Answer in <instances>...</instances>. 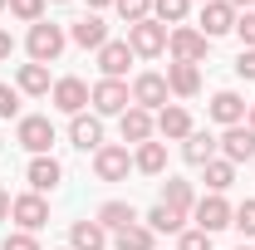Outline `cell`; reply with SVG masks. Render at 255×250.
Segmentation results:
<instances>
[{
  "instance_id": "1",
  "label": "cell",
  "mask_w": 255,
  "mask_h": 250,
  "mask_svg": "<svg viewBox=\"0 0 255 250\" xmlns=\"http://www.w3.org/2000/svg\"><path fill=\"white\" fill-rule=\"evenodd\" d=\"M89 103H94L98 118H123L128 108H132V89H128L123 79H98L94 94H89Z\"/></svg>"
},
{
  "instance_id": "2",
  "label": "cell",
  "mask_w": 255,
  "mask_h": 250,
  "mask_svg": "<svg viewBox=\"0 0 255 250\" xmlns=\"http://www.w3.org/2000/svg\"><path fill=\"white\" fill-rule=\"evenodd\" d=\"M64 44H69V34L59 25H49V20H39L30 25V39H25V49H30V64H54L64 54Z\"/></svg>"
},
{
  "instance_id": "3",
  "label": "cell",
  "mask_w": 255,
  "mask_h": 250,
  "mask_svg": "<svg viewBox=\"0 0 255 250\" xmlns=\"http://www.w3.org/2000/svg\"><path fill=\"white\" fill-rule=\"evenodd\" d=\"M167 25L162 20H137V25H128V49L137 54V59H157L167 54Z\"/></svg>"
},
{
  "instance_id": "4",
  "label": "cell",
  "mask_w": 255,
  "mask_h": 250,
  "mask_svg": "<svg viewBox=\"0 0 255 250\" xmlns=\"http://www.w3.org/2000/svg\"><path fill=\"white\" fill-rule=\"evenodd\" d=\"M15 142L30 157H44L54 147V123H49L44 113H30V118H20V127H15Z\"/></svg>"
},
{
  "instance_id": "5",
  "label": "cell",
  "mask_w": 255,
  "mask_h": 250,
  "mask_svg": "<svg viewBox=\"0 0 255 250\" xmlns=\"http://www.w3.org/2000/svg\"><path fill=\"white\" fill-rule=\"evenodd\" d=\"M167 49H172V64H201L206 49H211V39L201 30H191V25H177L167 34Z\"/></svg>"
},
{
  "instance_id": "6",
  "label": "cell",
  "mask_w": 255,
  "mask_h": 250,
  "mask_svg": "<svg viewBox=\"0 0 255 250\" xmlns=\"http://www.w3.org/2000/svg\"><path fill=\"white\" fill-rule=\"evenodd\" d=\"M191 216H196V231H206V236H216V231H226L231 226V216H236V206L226 201V196H201L196 206H191Z\"/></svg>"
},
{
  "instance_id": "7",
  "label": "cell",
  "mask_w": 255,
  "mask_h": 250,
  "mask_svg": "<svg viewBox=\"0 0 255 250\" xmlns=\"http://www.w3.org/2000/svg\"><path fill=\"white\" fill-rule=\"evenodd\" d=\"M10 221L20 226V231H39V226H49V201L39 196V191H25V196H15L10 201Z\"/></svg>"
},
{
  "instance_id": "8",
  "label": "cell",
  "mask_w": 255,
  "mask_h": 250,
  "mask_svg": "<svg viewBox=\"0 0 255 250\" xmlns=\"http://www.w3.org/2000/svg\"><path fill=\"white\" fill-rule=\"evenodd\" d=\"M128 172H132V157H128V147H118V142H103L94 152V177L98 182H128Z\"/></svg>"
},
{
  "instance_id": "9",
  "label": "cell",
  "mask_w": 255,
  "mask_h": 250,
  "mask_svg": "<svg viewBox=\"0 0 255 250\" xmlns=\"http://www.w3.org/2000/svg\"><path fill=\"white\" fill-rule=\"evenodd\" d=\"M89 94H94V89H89L84 79H74V74H69V79H54V108L69 113V118H79V113L89 108Z\"/></svg>"
},
{
  "instance_id": "10",
  "label": "cell",
  "mask_w": 255,
  "mask_h": 250,
  "mask_svg": "<svg viewBox=\"0 0 255 250\" xmlns=\"http://www.w3.org/2000/svg\"><path fill=\"white\" fill-rule=\"evenodd\" d=\"M221 157L226 162H255V127H246V123H236V127H226L221 132Z\"/></svg>"
},
{
  "instance_id": "11",
  "label": "cell",
  "mask_w": 255,
  "mask_h": 250,
  "mask_svg": "<svg viewBox=\"0 0 255 250\" xmlns=\"http://www.w3.org/2000/svg\"><path fill=\"white\" fill-rule=\"evenodd\" d=\"M132 103H137V108H147V113H152V108H167V74H137V79H132Z\"/></svg>"
},
{
  "instance_id": "12",
  "label": "cell",
  "mask_w": 255,
  "mask_h": 250,
  "mask_svg": "<svg viewBox=\"0 0 255 250\" xmlns=\"http://www.w3.org/2000/svg\"><path fill=\"white\" fill-rule=\"evenodd\" d=\"M25 182H30V191H39V196H44V191H54L64 182V167H59V157H30V167H25Z\"/></svg>"
},
{
  "instance_id": "13",
  "label": "cell",
  "mask_w": 255,
  "mask_h": 250,
  "mask_svg": "<svg viewBox=\"0 0 255 250\" xmlns=\"http://www.w3.org/2000/svg\"><path fill=\"white\" fill-rule=\"evenodd\" d=\"M118 132H123V142H137V147H142V142H152V132H157V118H152L147 108H137V103H132L123 118H118Z\"/></svg>"
},
{
  "instance_id": "14",
  "label": "cell",
  "mask_w": 255,
  "mask_h": 250,
  "mask_svg": "<svg viewBox=\"0 0 255 250\" xmlns=\"http://www.w3.org/2000/svg\"><path fill=\"white\" fill-rule=\"evenodd\" d=\"M69 142H74L79 152H98V147H103V118H98V113H79V118L69 123Z\"/></svg>"
},
{
  "instance_id": "15",
  "label": "cell",
  "mask_w": 255,
  "mask_h": 250,
  "mask_svg": "<svg viewBox=\"0 0 255 250\" xmlns=\"http://www.w3.org/2000/svg\"><path fill=\"white\" fill-rule=\"evenodd\" d=\"M246 113H251V103L236 94V89H221V94H211V118H216L221 127L246 123Z\"/></svg>"
},
{
  "instance_id": "16",
  "label": "cell",
  "mask_w": 255,
  "mask_h": 250,
  "mask_svg": "<svg viewBox=\"0 0 255 250\" xmlns=\"http://www.w3.org/2000/svg\"><path fill=\"white\" fill-rule=\"evenodd\" d=\"M231 30H236V10L226 0H206L201 5V34L216 39V34H231Z\"/></svg>"
},
{
  "instance_id": "17",
  "label": "cell",
  "mask_w": 255,
  "mask_h": 250,
  "mask_svg": "<svg viewBox=\"0 0 255 250\" xmlns=\"http://www.w3.org/2000/svg\"><path fill=\"white\" fill-rule=\"evenodd\" d=\"M132 59H137V54L128 49V39H108V44L98 49V69H103V79H123Z\"/></svg>"
},
{
  "instance_id": "18",
  "label": "cell",
  "mask_w": 255,
  "mask_h": 250,
  "mask_svg": "<svg viewBox=\"0 0 255 250\" xmlns=\"http://www.w3.org/2000/svg\"><path fill=\"white\" fill-rule=\"evenodd\" d=\"M157 132L167 137V142H187L191 137V113L182 108V103H167L157 113Z\"/></svg>"
},
{
  "instance_id": "19",
  "label": "cell",
  "mask_w": 255,
  "mask_h": 250,
  "mask_svg": "<svg viewBox=\"0 0 255 250\" xmlns=\"http://www.w3.org/2000/svg\"><path fill=\"white\" fill-rule=\"evenodd\" d=\"M69 39H74L79 49H103V44H108V25H103L98 15H84V20L69 25Z\"/></svg>"
},
{
  "instance_id": "20",
  "label": "cell",
  "mask_w": 255,
  "mask_h": 250,
  "mask_svg": "<svg viewBox=\"0 0 255 250\" xmlns=\"http://www.w3.org/2000/svg\"><path fill=\"white\" fill-rule=\"evenodd\" d=\"M167 94L196 98L201 94V69H196V64H172V69H167Z\"/></svg>"
},
{
  "instance_id": "21",
  "label": "cell",
  "mask_w": 255,
  "mask_h": 250,
  "mask_svg": "<svg viewBox=\"0 0 255 250\" xmlns=\"http://www.w3.org/2000/svg\"><path fill=\"white\" fill-rule=\"evenodd\" d=\"M69 250H108V231L98 221H74L69 226Z\"/></svg>"
},
{
  "instance_id": "22",
  "label": "cell",
  "mask_w": 255,
  "mask_h": 250,
  "mask_svg": "<svg viewBox=\"0 0 255 250\" xmlns=\"http://www.w3.org/2000/svg\"><path fill=\"white\" fill-rule=\"evenodd\" d=\"M15 89H20V94H30V98L54 94V84H49V69H44V64H20V74H15Z\"/></svg>"
},
{
  "instance_id": "23",
  "label": "cell",
  "mask_w": 255,
  "mask_h": 250,
  "mask_svg": "<svg viewBox=\"0 0 255 250\" xmlns=\"http://www.w3.org/2000/svg\"><path fill=\"white\" fill-rule=\"evenodd\" d=\"M216 152H221V142H216L211 132H196V127H191V137L182 142V157H187L191 167H206V162H216Z\"/></svg>"
},
{
  "instance_id": "24",
  "label": "cell",
  "mask_w": 255,
  "mask_h": 250,
  "mask_svg": "<svg viewBox=\"0 0 255 250\" xmlns=\"http://www.w3.org/2000/svg\"><path fill=\"white\" fill-rule=\"evenodd\" d=\"M94 221L103 231H123V226H137V211H132V201H103L94 211Z\"/></svg>"
},
{
  "instance_id": "25",
  "label": "cell",
  "mask_w": 255,
  "mask_h": 250,
  "mask_svg": "<svg viewBox=\"0 0 255 250\" xmlns=\"http://www.w3.org/2000/svg\"><path fill=\"white\" fill-rule=\"evenodd\" d=\"M162 206H172L177 216H191V206H196L191 182H182V177H167V182H162Z\"/></svg>"
},
{
  "instance_id": "26",
  "label": "cell",
  "mask_w": 255,
  "mask_h": 250,
  "mask_svg": "<svg viewBox=\"0 0 255 250\" xmlns=\"http://www.w3.org/2000/svg\"><path fill=\"white\" fill-rule=\"evenodd\" d=\"M132 167H137L142 177H162V172H167V142H142V147L132 152Z\"/></svg>"
},
{
  "instance_id": "27",
  "label": "cell",
  "mask_w": 255,
  "mask_h": 250,
  "mask_svg": "<svg viewBox=\"0 0 255 250\" xmlns=\"http://www.w3.org/2000/svg\"><path fill=\"white\" fill-rule=\"evenodd\" d=\"M157 246V236L137 221V226H123V231H113V250H152Z\"/></svg>"
},
{
  "instance_id": "28",
  "label": "cell",
  "mask_w": 255,
  "mask_h": 250,
  "mask_svg": "<svg viewBox=\"0 0 255 250\" xmlns=\"http://www.w3.org/2000/svg\"><path fill=\"white\" fill-rule=\"evenodd\" d=\"M201 172H206V187L216 191V196H226V187L236 182V162H226V157H216V162H206Z\"/></svg>"
},
{
  "instance_id": "29",
  "label": "cell",
  "mask_w": 255,
  "mask_h": 250,
  "mask_svg": "<svg viewBox=\"0 0 255 250\" xmlns=\"http://www.w3.org/2000/svg\"><path fill=\"white\" fill-rule=\"evenodd\" d=\"M182 226H187V216H177V211H172V206H152V211H147V231H152V236H172V231H182Z\"/></svg>"
},
{
  "instance_id": "30",
  "label": "cell",
  "mask_w": 255,
  "mask_h": 250,
  "mask_svg": "<svg viewBox=\"0 0 255 250\" xmlns=\"http://www.w3.org/2000/svg\"><path fill=\"white\" fill-rule=\"evenodd\" d=\"M191 10V0H152V20H162V25H182Z\"/></svg>"
},
{
  "instance_id": "31",
  "label": "cell",
  "mask_w": 255,
  "mask_h": 250,
  "mask_svg": "<svg viewBox=\"0 0 255 250\" xmlns=\"http://www.w3.org/2000/svg\"><path fill=\"white\" fill-rule=\"evenodd\" d=\"M113 10L123 15L128 25H137V20H152V0H113Z\"/></svg>"
},
{
  "instance_id": "32",
  "label": "cell",
  "mask_w": 255,
  "mask_h": 250,
  "mask_svg": "<svg viewBox=\"0 0 255 250\" xmlns=\"http://www.w3.org/2000/svg\"><path fill=\"white\" fill-rule=\"evenodd\" d=\"M10 15L25 20V25H39L44 20V0H10Z\"/></svg>"
},
{
  "instance_id": "33",
  "label": "cell",
  "mask_w": 255,
  "mask_h": 250,
  "mask_svg": "<svg viewBox=\"0 0 255 250\" xmlns=\"http://www.w3.org/2000/svg\"><path fill=\"white\" fill-rule=\"evenodd\" d=\"M231 226H236V231H241L246 241L255 236V196H251V201H241V206H236V216H231Z\"/></svg>"
},
{
  "instance_id": "34",
  "label": "cell",
  "mask_w": 255,
  "mask_h": 250,
  "mask_svg": "<svg viewBox=\"0 0 255 250\" xmlns=\"http://www.w3.org/2000/svg\"><path fill=\"white\" fill-rule=\"evenodd\" d=\"M0 118H20V89L0 84Z\"/></svg>"
},
{
  "instance_id": "35",
  "label": "cell",
  "mask_w": 255,
  "mask_h": 250,
  "mask_svg": "<svg viewBox=\"0 0 255 250\" xmlns=\"http://www.w3.org/2000/svg\"><path fill=\"white\" fill-rule=\"evenodd\" d=\"M236 34H241V44H246V49H255V10L236 15Z\"/></svg>"
},
{
  "instance_id": "36",
  "label": "cell",
  "mask_w": 255,
  "mask_h": 250,
  "mask_svg": "<svg viewBox=\"0 0 255 250\" xmlns=\"http://www.w3.org/2000/svg\"><path fill=\"white\" fill-rule=\"evenodd\" d=\"M177 250H211V236H206V231H182Z\"/></svg>"
},
{
  "instance_id": "37",
  "label": "cell",
  "mask_w": 255,
  "mask_h": 250,
  "mask_svg": "<svg viewBox=\"0 0 255 250\" xmlns=\"http://www.w3.org/2000/svg\"><path fill=\"white\" fill-rule=\"evenodd\" d=\"M0 250H39V241H34L30 231H10V236H5V246Z\"/></svg>"
},
{
  "instance_id": "38",
  "label": "cell",
  "mask_w": 255,
  "mask_h": 250,
  "mask_svg": "<svg viewBox=\"0 0 255 250\" xmlns=\"http://www.w3.org/2000/svg\"><path fill=\"white\" fill-rule=\"evenodd\" d=\"M236 74L241 79H255V49H241L236 54Z\"/></svg>"
},
{
  "instance_id": "39",
  "label": "cell",
  "mask_w": 255,
  "mask_h": 250,
  "mask_svg": "<svg viewBox=\"0 0 255 250\" xmlns=\"http://www.w3.org/2000/svg\"><path fill=\"white\" fill-rule=\"evenodd\" d=\"M15 54V39H10V30H0V64Z\"/></svg>"
},
{
  "instance_id": "40",
  "label": "cell",
  "mask_w": 255,
  "mask_h": 250,
  "mask_svg": "<svg viewBox=\"0 0 255 250\" xmlns=\"http://www.w3.org/2000/svg\"><path fill=\"white\" fill-rule=\"evenodd\" d=\"M10 201H15V196H10V191H0V221H10Z\"/></svg>"
},
{
  "instance_id": "41",
  "label": "cell",
  "mask_w": 255,
  "mask_h": 250,
  "mask_svg": "<svg viewBox=\"0 0 255 250\" xmlns=\"http://www.w3.org/2000/svg\"><path fill=\"white\" fill-rule=\"evenodd\" d=\"M226 5H231V10H251L255 0H226Z\"/></svg>"
},
{
  "instance_id": "42",
  "label": "cell",
  "mask_w": 255,
  "mask_h": 250,
  "mask_svg": "<svg viewBox=\"0 0 255 250\" xmlns=\"http://www.w3.org/2000/svg\"><path fill=\"white\" fill-rule=\"evenodd\" d=\"M89 5H94V10H103V5H113V0H89Z\"/></svg>"
},
{
  "instance_id": "43",
  "label": "cell",
  "mask_w": 255,
  "mask_h": 250,
  "mask_svg": "<svg viewBox=\"0 0 255 250\" xmlns=\"http://www.w3.org/2000/svg\"><path fill=\"white\" fill-rule=\"evenodd\" d=\"M251 127H255V103H251Z\"/></svg>"
},
{
  "instance_id": "44",
  "label": "cell",
  "mask_w": 255,
  "mask_h": 250,
  "mask_svg": "<svg viewBox=\"0 0 255 250\" xmlns=\"http://www.w3.org/2000/svg\"><path fill=\"white\" fill-rule=\"evenodd\" d=\"M0 10H10V0H0Z\"/></svg>"
},
{
  "instance_id": "45",
  "label": "cell",
  "mask_w": 255,
  "mask_h": 250,
  "mask_svg": "<svg viewBox=\"0 0 255 250\" xmlns=\"http://www.w3.org/2000/svg\"><path fill=\"white\" fill-rule=\"evenodd\" d=\"M236 250H251V246H246V241H241V246H236Z\"/></svg>"
},
{
  "instance_id": "46",
  "label": "cell",
  "mask_w": 255,
  "mask_h": 250,
  "mask_svg": "<svg viewBox=\"0 0 255 250\" xmlns=\"http://www.w3.org/2000/svg\"><path fill=\"white\" fill-rule=\"evenodd\" d=\"M54 5H64V0H54Z\"/></svg>"
},
{
  "instance_id": "47",
  "label": "cell",
  "mask_w": 255,
  "mask_h": 250,
  "mask_svg": "<svg viewBox=\"0 0 255 250\" xmlns=\"http://www.w3.org/2000/svg\"><path fill=\"white\" fill-rule=\"evenodd\" d=\"M201 5H206V0H201Z\"/></svg>"
}]
</instances>
